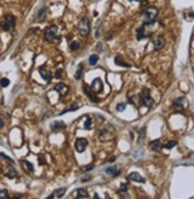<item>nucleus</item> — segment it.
<instances>
[{"mask_svg":"<svg viewBox=\"0 0 194 199\" xmlns=\"http://www.w3.org/2000/svg\"><path fill=\"white\" fill-rule=\"evenodd\" d=\"M83 92H85V94L89 98V100H92V101H93V103H95V104H98V103H99V98H98V97H95L93 93H91V92H92V90L89 91V88L86 86V85H83Z\"/></svg>","mask_w":194,"mask_h":199,"instance_id":"11","label":"nucleus"},{"mask_svg":"<svg viewBox=\"0 0 194 199\" xmlns=\"http://www.w3.org/2000/svg\"><path fill=\"white\" fill-rule=\"evenodd\" d=\"M87 146H88V142H87L86 138H78L76 142H75V149H76L78 153L85 152L86 148H87Z\"/></svg>","mask_w":194,"mask_h":199,"instance_id":"7","label":"nucleus"},{"mask_svg":"<svg viewBox=\"0 0 194 199\" xmlns=\"http://www.w3.org/2000/svg\"><path fill=\"white\" fill-rule=\"evenodd\" d=\"M127 179L131 181H136V182H145V179L137 172H132L127 175Z\"/></svg>","mask_w":194,"mask_h":199,"instance_id":"10","label":"nucleus"},{"mask_svg":"<svg viewBox=\"0 0 194 199\" xmlns=\"http://www.w3.org/2000/svg\"><path fill=\"white\" fill-rule=\"evenodd\" d=\"M105 172H106L107 174H111V175H113V177H118V175H119V170H118V168H117L116 166L107 167V168L105 169Z\"/></svg>","mask_w":194,"mask_h":199,"instance_id":"19","label":"nucleus"},{"mask_svg":"<svg viewBox=\"0 0 194 199\" xmlns=\"http://www.w3.org/2000/svg\"><path fill=\"white\" fill-rule=\"evenodd\" d=\"M93 198H95V199H98L99 198V195H98V193H94V197Z\"/></svg>","mask_w":194,"mask_h":199,"instance_id":"40","label":"nucleus"},{"mask_svg":"<svg viewBox=\"0 0 194 199\" xmlns=\"http://www.w3.org/2000/svg\"><path fill=\"white\" fill-rule=\"evenodd\" d=\"M129 1H139V0H129Z\"/></svg>","mask_w":194,"mask_h":199,"instance_id":"41","label":"nucleus"},{"mask_svg":"<svg viewBox=\"0 0 194 199\" xmlns=\"http://www.w3.org/2000/svg\"><path fill=\"white\" fill-rule=\"evenodd\" d=\"M91 31V23H89V19L83 17L80 23H79V32L82 35V36H87Z\"/></svg>","mask_w":194,"mask_h":199,"instance_id":"3","label":"nucleus"},{"mask_svg":"<svg viewBox=\"0 0 194 199\" xmlns=\"http://www.w3.org/2000/svg\"><path fill=\"white\" fill-rule=\"evenodd\" d=\"M0 156H3L4 159H6V160H7L9 162H11V163H14V161H13V160H12V159H11L10 156H7V155H5L4 153H0Z\"/></svg>","mask_w":194,"mask_h":199,"instance_id":"34","label":"nucleus"},{"mask_svg":"<svg viewBox=\"0 0 194 199\" xmlns=\"http://www.w3.org/2000/svg\"><path fill=\"white\" fill-rule=\"evenodd\" d=\"M91 125H92V118H91V117H87V121L85 122V129H86V130H89V129H91Z\"/></svg>","mask_w":194,"mask_h":199,"instance_id":"32","label":"nucleus"},{"mask_svg":"<svg viewBox=\"0 0 194 199\" xmlns=\"http://www.w3.org/2000/svg\"><path fill=\"white\" fill-rule=\"evenodd\" d=\"M165 45H166V40H165V37L158 36V37H156V38L154 40V48H155V50H162V49L165 48Z\"/></svg>","mask_w":194,"mask_h":199,"instance_id":"8","label":"nucleus"},{"mask_svg":"<svg viewBox=\"0 0 194 199\" xmlns=\"http://www.w3.org/2000/svg\"><path fill=\"white\" fill-rule=\"evenodd\" d=\"M89 65L93 67V66H95L96 63H98V61H99V56L98 55H95V54H93V55H91L89 56Z\"/></svg>","mask_w":194,"mask_h":199,"instance_id":"21","label":"nucleus"},{"mask_svg":"<svg viewBox=\"0 0 194 199\" xmlns=\"http://www.w3.org/2000/svg\"><path fill=\"white\" fill-rule=\"evenodd\" d=\"M176 144H177L176 141H169V142H167V143L165 144V148H166V149H172V148L175 147Z\"/></svg>","mask_w":194,"mask_h":199,"instance_id":"27","label":"nucleus"},{"mask_svg":"<svg viewBox=\"0 0 194 199\" xmlns=\"http://www.w3.org/2000/svg\"><path fill=\"white\" fill-rule=\"evenodd\" d=\"M91 90H92V92H94V93H100V92L103 91V81H101V79L95 78V79L92 81Z\"/></svg>","mask_w":194,"mask_h":199,"instance_id":"6","label":"nucleus"},{"mask_svg":"<svg viewBox=\"0 0 194 199\" xmlns=\"http://www.w3.org/2000/svg\"><path fill=\"white\" fill-rule=\"evenodd\" d=\"M139 106L145 107H152L154 106V99L150 96V91L148 88H144L139 94Z\"/></svg>","mask_w":194,"mask_h":199,"instance_id":"2","label":"nucleus"},{"mask_svg":"<svg viewBox=\"0 0 194 199\" xmlns=\"http://www.w3.org/2000/svg\"><path fill=\"white\" fill-rule=\"evenodd\" d=\"M114 160H116V157H114V156H111V157L107 159V162H113Z\"/></svg>","mask_w":194,"mask_h":199,"instance_id":"37","label":"nucleus"},{"mask_svg":"<svg viewBox=\"0 0 194 199\" xmlns=\"http://www.w3.org/2000/svg\"><path fill=\"white\" fill-rule=\"evenodd\" d=\"M56 31H57V26L56 25H51L49 27H47V30L44 32V38L48 42H52L56 38Z\"/></svg>","mask_w":194,"mask_h":199,"instance_id":"5","label":"nucleus"},{"mask_svg":"<svg viewBox=\"0 0 194 199\" xmlns=\"http://www.w3.org/2000/svg\"><path fill=\"white\" fill-rule=\"evenodd\" d=\"M93 168H94L93 165H88V166H86V167L82 168V172H88V170H92Z\"/></svg>","mask_w":194,"mask_h":199,"instance_id":"35","label":"nucleus"},{"mask_svg":"<svg viewBox=\"0 0 194 199\" xmlns=\"http://www.w3.org/2000/svg\"><path fill=\"white\" fill-rule=\"evenodd\" d=\"M5 175L7 177V178H10V179H13V178H16L17 175H18V173H17V170H16V168H13V167H6V170H5Z\"/></svg>","mask_w":194,"mask_h":199,"instance_id":"16","label":"nucleus"},{"mask_svg":"<svg viewBox=\"0 0 194 199\" xmlns=\"http://www.w3.org/2000/svg\"><path fill=\"white\" fill-rule=\"evenodd\" d=\"M45 12H47V7H42V9H40V11H38V13H37L36 19H37V20H43V19H44V17H45Z\"/></svg>","mask_w":194,"mask_h":199,"instance_id":"22","label":"nucleus"},{"mask_svg":"<svg viewBox=\"0 0 194 199\" xmlns=\"http://www.w3.org/2000/svg\"><path fill=\"white\" fill-rule=\"evenodd\" d=\"M64 126H66V124H64L63 122H61V121H55V122L51 124V130L55 131V132H57L58 130H61V129L64 128Z\"/></svg>","mask_w":194,"mask_h":199,"instance_id":"17","label":"nucleus"},{"mask_svg":"<svg viewBox=\"0 0 194 199\" xmlns=\"http://www.w3.org/2000/svg\"><path fill=\"white\" fill-rule=\"evenodd\" d=\"M125 107H126V104H125V103H119V104H117V107H116V108H117V111L120 112V111H124Z\"/></svg>","mask_w":194,"mask_h":199,"instance_id":"33","label":"nucleus"},{"mask_svg":"<svg viewBox=\"0 0 194 199\" xmlns=\"http://www.w3.org/2000/svg\"><path fill=\"white\" fill-rule=\"evenodd\" d=\"M150 147L152 150H160L161 148H162V143H161V139H154L150 142Z\"/></svg>","mask_w":194,"mask_h":199,"instance_id":"18","label":"nucleus"},{"mask_svg":"<svg viewBox=\"0 0 194 199\" xmlns=\"http://www.w3.org/2000/svg\"><path fill=\"white\" fill-rule=\"evenodd\" d=\"M66 191H67V188L66 187H62V188H58V190H55L49 197H47L48 199H51V198H61V197H63V194L66 193Z\"/></svg>","mask_w":194,"mask_h":199,"instance_id":"13","label":"nucleus"},{"mask_svg":"<svg viewBox=\"0 0 194 199\" xmlns=\"http://www.w3.org/2000/svg\"><path fill=\"white\" fill-rule=\"evenodd\" d=\"M55 91L58 92L61 96H64V94H67V92H68V86L67 85H64V83H62V82H60L55 86Z\"/></svg>","mask_w":194,"mask_h":199,"instance_id":"12","label":"nucleus"},{"mask_svg":"<svg viewBox=\"0 0 194 199\" xmlns=\"http://www.w3.org/2000/svg\"><path fill=\"white\" fill-rule=\"evenodd\" d=\"M78 108H79V105H78L76 103H74V104H72L70 107H68V108H66V110H63L62 112H60V116L63 115V113H67V112H70V111H75V110H78Z\"/></svg>","mask_w":194,"mask_h":199,"instance_id":"24","label":"nucleus"},{"mask_svg":"<svg viewBox=\"0 0 194 199\" xmlns=\"http://www.w3.org/2000/svg\"><path fill=\"white\" fill-rule=\"evenodd\" d=\"M185 101H186V99H185V98H179V99L174 100L173 105H174V107H175L177 111H181V110H183V108H185Z\"/></svg>","mask_w":194,"mask_h":199,"instance_id":"15","label":"nucleus"},{"mask_svg":"<svg viewBox=\"0 0 194 199\" xmlns=\"http://www.w3.org/2000/svg\"><path fill=\"white\" fill-rule=\"evenodd\" d=\"M88 192L85 190V188H78L76 190V198L78 199H81V198H88Z\"/></svg>","mask_w":194,"mask_h":199,"instance_id":"20","label":"nucleus"},{"mask_svg":"<svg viewBox=\"0 0 194 199\" xmlns=\"http://www.w3.org/2000/svg\"><path fill=\"white\" fill-rule=\"evenodd\" d=\"M88 180H91V177H87V178L82 179V181H83V182H85V181H88Z\"/></svg>","mask_w":194,"mask_h":199,"instance_id":"39","label":"nucleus"},{"mask_svg":"<svg viewBox=\"0 0 194 199\" xmlns=\"http://www.w3.org/2000/svg\"><path fill=\"white\" fill-rule=\"evenodd\" d=\"M145 27H147V25H142L139 29L137 30V36H136V38L138 40V41H141V40H143V38H145L147 36H148V34H147V31H145Z\"/></svg>","mask_w":194,"mask_h":199,"instance_id":"14","label":"nucleus"},{"mask_svg":"<svg viewBox=\"0 0 194 199\" xmlns=\"http://www.w3.org/2000/svg\"><path fill=\"white\" fill-rule=\"evenodd\" d=\"M82 70H83L82 66H79V68H78V70H76V74H75V79H76V80H80V79L82 78Z\"/></svg>","mask_w":194,"mask_h":199,"instance_id":"30","label":"nucleus"},{"mask_svg":"<svg viewBox=\"0 0 194 199\" xmlns=\"http://www.w3.org/2000/svg\"><path fill=\"white\" fill-rule=\"evenodd\" d=\"M9 85H10V80L9 79L3 78L1 80H0V86H1V87H7Z\"/></svg>","mask_w":194,"mask_h":199,"instance_id":"31","label":"nucleus"},{"mask_svg":"<svg viewBox=\"0 0 194 199\" xmlns=\"http://www.w3.org/2000/svg\"><path fill=\"white\" fill-rule=\"evenodd\" d=\"M80 42H78V41H74V42H72L70 43V45H69V49L72 50V51H75V50H78V49H80Z\"/></svg>","mask_w":194,"mask_h":199,"instance_id":"25","label":"nucleus"},{"mask_svg":"<svg viewBox=\"0 0 194 199\" xmlns=\"http://www.w3.org/2000/svg\"><path fill=\"white\" fill-rule=\"evenodd\" d=\"M22 163L26 167V169L29 170V172H34V166H32V163H30V162L26 161V160H22Z\"/></svg>","mask_w":194,"mask_h":199,"instance_id":"26","label":"nucleus"},{"mask_svg":"<svg viewBox=\"0 0 194 199\" xmlns=\"http://www.w3.org/2000/svg\"><path fill=\"white\" fill-rule=\"evenodd\" d=\"M127 190H129V185H127L126 182H123V184L120 185V187H119L118 192H120V193H125V192H127Z\"/></svg>","mask_w":194,"mask_h":199,"instance_id":"28","label":"nucleus"},{"mask_svg":"<svg viewBox=\"0 0 194 199\" xmlns=\"http://www.w3.org/2000/svg\"><path fill=\"white\" fill-rule=\"evenodd\" d=\"M114 62H116V65L117 66H121V67H125V68H129V67H131V65H129V63H126V62H124L123 60H120L118 56L114 59Z\"/></svg>","mask_w":194,"mask_h":199,"instance_id":"23","label":"nucleus"},{"mask_svg":"<svg viewBox=\"0 0 194 199\" xmlns=\"http://www.w3.org/2000/svg\"><path fill=\"white\" fill-rule=\"evenodd\" d=\"M158 16V10L155 7V6H150L148 7L143 13H142V18H143V24L144 25H151L156 18Z\"/></svg>","mask_w":194,"mask_h":199,"instance_id":"1","label":"nucleus"},{"mask_svg":"<svg viewBox=\"0 0 194 199\" xmlns=\"http://www.w3.org/2000/svg\"><path fill=\"white\" fill-rule=\"evenodd\" d=\"M4 126V121H3V118L1 117H0V129H1Z\"/></svg>","mask_w":194,"mask_h":199,"instance_id":"38","label":"nucleus"},{"mask_svg":"<svg viewBox=\"0 0 194 199\" xmlns=\"http://www.w3.org/2000/svg\"><path fill=\"white\" fill-rule=\"evenodd\" d=\"M62 73H63V69H57V70H56V73H55V78L60 79V78L62 76Z\"/></svg>","mask_w":194,"mask_h":199,"instance_id":"36","label":"nucleus"},{"mask_svg":"<svg viewBox=\"0 0 194 199\" xmlns=\"http://www.w3.org/2000/svg\"><path fill=\"white\" fill-rule=\"evenodd\" d=\"M9 198V192L5 188H0V199H5Z\"/></svg>","mask_w":194,"mask_h":199,"instance_id":"29","label":"nucleus"},{"mask_svg":"<svg viewBox=\"0 0 194 199\" xmlns=\"http://www.w3.org/2000/svg\"><path fill=\"white\" fill-rule=\"evenodd\" d=\"M14 24H16V18L11 14L6 16L4 18V20L1 22V27L4 31H10L12 27H14Z\"/></svg>","mask_w":194,"mask_h":199,"instance_id":"4","label":"nucleus"},{"mask_svg":"<svg viewBox=\"0 0 194 199\" xmlns=\"http://www.w3.org/2000/svg\"><path fill=\"white\" fill-rule=\"evenodd\" d=\"M38 72H40V74H41V76L45 80V81H48V82H50L51 81V78H52V75H51V73L44 67V66H42V67H40V69H38Z\"/></svg>","mask_w":194,"mask_h":199,"instance_id":"9","label":"nucleus"}]
</instances>
